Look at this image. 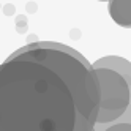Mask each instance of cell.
I'll return each instance as SVG.
<instances>
[{
  "label": "cell",
  "instance_id": "obj_1",
  "mask_svg": "<svg viewBox=\"0 0 131 131\" xmlns=\"http://www.w3.org/2000/svg\"><path fill=\"white\" fill-rule=\"evenodd\" d=\"M98 79L76 49L36 41L0 65V131H93Z\"/></svg>",
  "mask_w": 131,
  "mask_h": 131
},
{
  "label": "cell",
  "instance_id": "obj_2",
  "mask_svg": "<svg viewBox=\"0 0 131 131\" xmlns=\"http://www.w3.org/2000/svg\"><path fill=\"white\" fill-rule=\"evenodd\" d=\"M93 71L98 79L100 93V109L95 125H106L122 117L131 104V93L126 81L118 73L107 68H96Z\"/></svg>",
  "mask_w": 131,
  "mask_h": 131
},
{
  "label": "cell",
  "instance_id": "obj_3",
  "mask_svg": "<svg viewBox=\"0 0 131 131\" xmlns=\"http://www.w3.org/2000/svg\"><path fill=\"white\" fill-rule=\"evenodd\" d=\"M92 68L96 70V68H107L118 73L122 78H123L129 87V93H131V62L123 59V57H118V55H106V57H101L98 59L95 63H92Z\"/></svg>",
  "mask_w": 131,
  "mask_h": 131
},
{
  "label": "cell",
  "instance_id": "obj_4",
  "mask_svg": "<svg viewBox=\"0 0 131 131\" xmlns=\"http://www.w3.org/2000/svg\"><path fill=\"white\" fill-rule=\"evenodd\" d=\"M109 14L120 27L131 29V0H109Z\"/></svg>",
  "mask_w": 131,
  "mask_h": 131
},
{
  "label": "cell",
  "instance_id": "obj_5",
  "mask_svg": "<svg viewBox=\"0 0 131 131\" xmlns=\"http://www.w3.org/2000/svg\"><path fill=\"white\" fill-rule=\"evenodd\" d=\"M93 131H131V123H106L95 125Z\"/></svg>",
  "mask_w": 131,
  "mask_h": 131
},
{
  "label": "cell",
  "instance_id": "obj_6",
  "mask_svg": "<svg viewBox=\"0 0 131 131\" xmlns=\"http://www.w3.org/2000/svg\"><path fill=\"white\" fill-rule=\"evenodd\" d=\"M16 22H17V27H16V30L19 32V33H24V32L27 30V19H25L24 16H17Z\"/></svg>",
  "mask_w": 131,
  "mask_h": 131
},
{
  "label": "cell",
  "instance_id": "obj_7",
  "mask_svg": "<svg viewBox=\"0 0 131 131\" xmlns=\"http://www.w3.org/2000/svg\"><path fill=\"white\" fill-rule=\"evenodd\" d=\"M3 10H5V14H6V16H11V14L14 13V6L8 3V5H5V8H3Z\"/></svg>",
  "mask_w": 131,
  "mask_h": 131
},
{
  "label": "cell",
  "instance_id": "obj_8",
  "mask_svg": "<svg viewBox=\"0 0 131 131\" xmlns=\"http://www.w3.org/2000/svg\"><path fill=\"white\" fill-rule=\"evenodd\" d=\"M98 2H109V0H98Z\"/></svg>",
  "mask_w": 131,
  "mask_h": 131
}]
</instances>
